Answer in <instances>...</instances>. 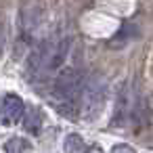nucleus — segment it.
Listing matches in <instances>:
<instances>
[{
  "label": "nucleus",
  "instance_id": "obj_1",
  "mask_svg": "<svg viewBox=\"0 0 153 153\" xmlns=\"http://www.w3.org/2000/svg\"><path fill=\"white\" fill-rule=\"evenodd\" d=\"M105 94H107V84L101 78H90L82 84L78 99H82V111L86 117L94 120L101 113V109L105 105Z\"/></svg>",
  "mask_w": 153,
  "mask_h": 153
},
{
  "label": "nucleus",
  "instance_id": "obj_2",
  "mask_svg": "<svg viewBox=\"0 0 153 153\" xmlns=\"http://www.w3.org/2000/svg\"><path fill=\"white\" fill-rule=\"evenodd\" d=\"M82 84H84V74L76 67H67L57 76L53 92H55L59 103H74L80 97Z\"/></svg>",
  "mask_w": 153,
  "mask_h": 153
},
{
  "label": "nucleus",
  "instance_id": "obj_3",
  "mask_svg": "<svg viewBox=\"0 0 153 153\" xmlns=\"http://www.w3.org/2000/svg\"><path fill=\"white\" fill-rule=\"evenodd\" d=\"M25 113V105L21 101V97L9 92L2 97V101H0V122L2 124H17Z\"/></svg>",
  "mask_w": 153,
  "mask_h": 153
},
{
  "label": "nucleus",
  "instance_id": "obj_4",
  "mask_svg": "<svg viewBox=\"0 0 153 153\" xmlns=\"http://www.w3.org/2000/svg\"><path fill=\"white\" fill-rule=\"evenodd\" d=\"M67 51H69V38H63L59 42H53V48H51V57H48V65H46V74L59 69L67 57Z\"/></svg>",
  "mask_w": 153,
  "mask_h": 153
},
{
  "label": "nucleus",
  "instance_id": "obj_5",
  "mask_svg": "<svg viewBox=\"0 0 153 153\" xmlns=\"http://www.w3.org/2000/svg\"><path fill=\"white\" fill-rule=\"evenodd\" d=\"M23 126H25L27 132L38 134V132H40V126H42V117H40V113H38L36 109H30L27 113H23Z\"/></svg>",
  "mask_w": 153,
  "mask_h": 153
},
{
  "label": "nucleus",
  "instance_id": "obj_6",
  "mask_svg": "<svg viewBox=\"0 0 153 153\" xmlns=\"http://www.w3.org/2000/svg\"><path fill=\"white\" fill-rule=\"evenodd\" d=\"M84 149H86V145H84L82 136H78V134H67L65 136V140H63V151L65 153H84Z\"/></svg>",
  "mask_w": 153,
  "mask_h": 153
},
{
  "label": "nucleus",
  "instance_id": "obj_7",
  "mask_svg": "<svg viewBox=\"0 0 153 153\" xmlns=\"http://www.w3.org/2000/svg\"><path fill=\"white\" fill-rule=\"evenodd\" d=\"M4 151H7V153H32V145H30L25 138H21V136H15V138L7 140V145H4Z\"/></svg>",
  "mask_w": 153,
  "mask_h": 153
},
{
  "label": "nucleus",
  "instance_id": "obj_8",
  "mask_svg": "<svg viewBox=\"0 0 153 153\" xmlns=\"http://www.w3.org/2000/svg\"><path fill=\"white\" fill-rule=\"evenodd\" d=\"M111 153H134V149L130 145H115L111 149Z\"/></svg>",
  "mask_w": 153,
  "mask_h": 153
},
{
  "label": "nucleus",
  "instance_id": "obj_9",
  "mask_svg": "<svg viewBox=\"0 0 153 153\" xmlns=\"http://www.w3.org/2000/svg\"><path fill=\"white\" fill-rule=\"evenodd\" d=\"M84 153H103V151H101V147H97V145H92V147H88V149H84Z\"/></svg>",
  "mask_w": 153,
  "mask_h": 153
}]
</instances>
